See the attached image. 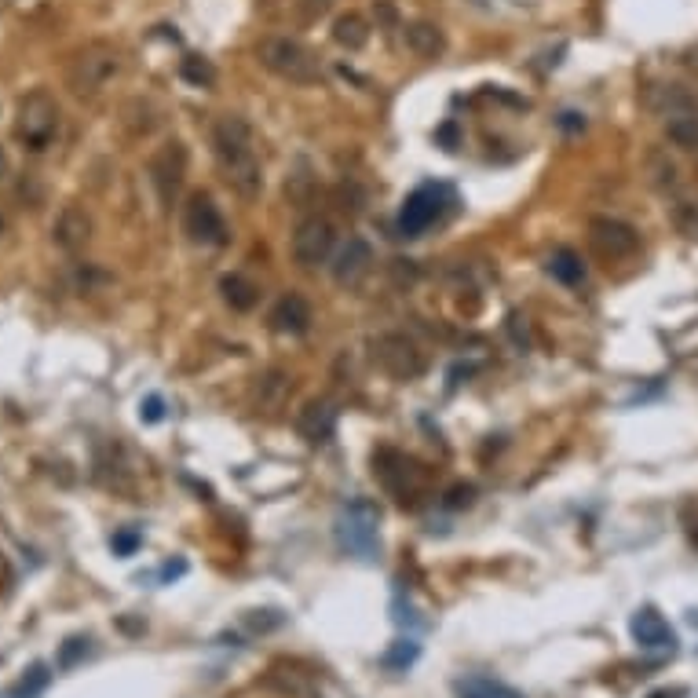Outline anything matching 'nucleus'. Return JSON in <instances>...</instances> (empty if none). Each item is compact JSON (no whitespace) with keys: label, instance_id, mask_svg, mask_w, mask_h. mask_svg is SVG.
I'll return each instance as SVG.
<instances>
[{"label":"nucleus","instance_id":"f8f14e48","mask_svg":"<svg viewBox=\"0 0 698 698\" xmlns=\"http://www.w3.org/2000/svg\"><path fill=\"white\" fill-rule=\"evenodd\" d=\"M589 242L607 260H629L640 249V234L629 223L614 220V216H593L589 220Z\"/></svg>","mask_w":698,"mask_h":698},{"label":"nucleus","instance_id":"ddd939ff","mask_svg":"<svg viewBox=\"0 0 698 698\" xmlns=\"http://www.w3.org/2000/svg\"><path fill=\"white\" fill-rule=\"evenodd\" d=\"M92 216H88L81 205H66L52 223V242L63 249V253H81L88 242H92Z\"/></svg>","mask_w":698,"mask_h":698},{"label":"nucleus","instance_id":"473e14b6","mask_svg":"<svg viewBox=\"0 0 698 698\" xmlns=\"http://www.w3.org/2000/svg\"><path fill=\"white\" fill-rule=\"evenodd\" d=\"M439 139L446 143V150H454V143H457V128L454 125H443L439 128Z\"/></svg>","mask_w":698,"mask_h":698},{"label":"nucleus","instance_id":"a211bd4d","mask_svg":"<svg viewBox=\"0 0 698 698\" xmlns=\"http://www.w3.org/2000/svg\"><path fill=\"white\" fill-rule=\"evenodd\" d=\"M406 48H410L417 59H435V55H443L446 37L435 22H424V19L410 22V26H406Z\"/></svg>","mask_w":698,"mask_h":698},{"label":"nucleus","instance_id":"7c9ffc66","mask_svg":"<svg viewBox=\"0 0 698 698\" xmlns=\"http://www.w3.org/2000/svg\"><path fill=\"white\" fill-rule=\"evenodd\" d=\"M139 413H143V421H161V413H165V406H161L158 395H150V399L143 402V410H139Z\"/></svg>","mask_w":698,"mask_h":698},{"label":"nucleus","instance_id":"f3484780","mask_svg":"<svg viewBox=\"0 0 698 698\" xmlns=\"http://www.w3.org/2000/svg\"><path fill=\"white\" fill-rule=\"evenodd\" d=\"M271 329L286 333V337H304L307 329H311V304L300 293L278 297V304L271 307Z\"/></svg>","mask_w":698,"mask_h":698},{"label":"nucleus","instance_id":"c9c22d12","mask_svg":"<svg viewBox=\"0 0 698 698\" xmlns=\"http://www.w3.org/2000/svg\"><path fill=\"white\" fill-rule=\"evenodd\" d=\"M688 66H691V70H698V48H691V52H688Z\"/></svg>","mask_w":698,"mask_h":698},{"label":"nucleus","instance_id":"e433bc0d","mask_svg":"<svg viewBox=\"0 0 698 698\" xmlns=\"http://www.w3.org/2000/svg\"><path fill=\"white\" fill-rule=\"evenodd\" d=\"M4 231H8V220H4V212H0V238H4Z\"/></svg>","mask_w":698,"mask_h":698},{"label":"nucleus","instance_id":"4be33fe9","mask_svg":"<svg viewBox=\"0 0 698 698\" xmlns=\"http://www.w3.org/2000/svg\"><path fill=\"white\" fill-rule=\"evenodd\" d=\"M220 293H223V300L234 307V311H253L256 300H260V289H256L245 275H223L220 278Z\"/></svg>","mask_w":698,"mask_h":698},{"label":"nucleus","instance_id":"bb28decb","mask_svg":"<svg viewBox=\"0 0 698 698\" xmlns=\"http://www.w3.org/2000/svg\"><path fill=\"white\" fill-rule=\"evenodd\" d=\"M417 655H421V647L413 644V640H399V644L384 655V666H388V669H406V666H413V662H417Z\"/></svg>","mask_w":698,"mask_h":698},{"label":"nucleus","instance_id":"2eb2a0df","mask_svg":"<svg viewBox=\"0 0 698 698\" xmlns=\"http://www.w3.org/2000/svg\"><path fill=\"white\" fill-rule=\"evenodd\" d=\"M373 267V249L370 242H362V238H348V245H340V253L333 256V278H337V286H359L362 278L370 275Z\"/></svg>","mask_w":698,"mask_h":698},{"label":"nucleus","instance_id":"423d86ee","mask_svg":"<svg viewBox=\"0 0 698 698\" xmlns=\"http://www.w3.org/2000/svg\"><path fill=\"white\" fill-rule=\"evenodd\" d=\"M370 359L373 366L392 377V381H417L428 362H424V351L417 348V340L406 337V333H377L370 340Z\"/></svg>","mask_w":698,"mask_h":698},{"label":"nucleus","instance_id":"412c9836","mask_svg":"<svg viewBox=\"0 0 698 698\" xmlns=\"http://www.w3.org/2000/svg\"><path fill=\"white\" fill-rule=\"evenodd\" d=\"M666 136L673 147L680 150H698V106L695 110H680V114L666 117Z\"/></svg>","mask_w":698,"mask_h":698},{"label":"nucleus","instance_id":"1a4fd4ad","mask_svg":"<svg viewBox=\"0 0 698 698\" xmlns=\"http://www.w3.org/2000/svg\"><path fill=\"white\" fill-rule=\"evenodd\" d=\"M446 201H450V191H446V187H435V183L417 187L410 198L402 201V209H399V234L402 238H421V234L443 216Z\"/></svg>","mask_w":698,"mask_h":698},{"label":"nucleus","instance_id":"72a5a7b5","mask_svg":"<svg viewBox=\"0 0 698 698\" xmlns=\"http://www.w3.org/2000/svg\"><path fill=\"white\" fill-rule=\"evenodd\" d=\"M329 4H333V0H304V8L311 11V15H322V11H326Z\"/></svg>","mask_w":698,"mask_h":698},{"label":"nucleus","instance_id":"7ed1b4c3","mask_svg":"<svg viewBox=\"0 0 698 698\" xmlns=\"http://www.w3.org/2000/svg\"><path fill=\"white\" fill-rule=\"evenodd\" d=\"M117 70H121V52H117L114 44H103V41L85 44V48L70 59L66 85H70V92H74L77 99H92L114 81Z\"/></svg>","mask_w":698,"mask_h":698},{"label":"nucleus","instance_id":"6ab92c4d","mask_svg":"<svg viewBox=\"0 0 698 698\" xmlns=\"http://www.w3.org/2000/svg\"><path fill=\"white\" fill-rule=\"evenodd\" d=\"M333 41L340 48H348V52H359L370 44V22L362 19L359 11H344L337 22H333Z\"/></svg>","mask_w":698,"mask_h":698},{"label":"nucleus","instance_id":"c756f323","mask_svg":"<svg viewBox=\"0 0 698 698\" xmlns=\"http://www.w3.org/2000/svg\"><path fill=\"white\" fill-rule=\"evenodd\" d=\"M136 545H139V534H117V538H114L117 556H132V552H136Z\"/></svg>","mask_w":698,"mask_h":698},{"label":"nucleus","instance_id":"0eeeda50","mask_svg":"<svg viewBox=\"0 0 698 698\" xmlns=\"http://www.w3.org/2000/svg\"><path fill=\"white\" fill-rule=\"evenodd\" d=\"M373 465H377V476L384 479V487L392 490L402 505H413L428 490V472L399 450H381L373 457Z\"/></svg>","mask_w":698,"mask_h":698},{"label":"nucleus","instance_id":"aec40b11","mask_svg":"<svg viewBox=\"0 0 698 698\" xmlns=\"http://www.w3.org/2000/svg\"><path fill=\"white\" fill-rule=\"evenodd\" d=\"M549 275L560 282V286H582L585 275H589V267H585V260L574 249H556V253L549 256Z\"/></svg>","mask_w":698,"mask_h":698},{"label":"nucleus","instance_id":"9b49d317","mask_svg":"<svg viewBox=\"0 0 698 698\" xmlns=\"http://www.w3.org/2000/svg\"><path fill=\"white\" fill-rule=\"evenodd\" d=\"M183 231H187L191 242L212 245V249H216V245H227V238H231L220 205H216L212 194H205V191L191 194V201H187V209H183Z\"/></svg>","mask_w":698,"mask_h":698},{"label":"nucleus","instance_id":"393cba45","mask_svg":"<svg viewBox=\"0 0 698 698\" xmlns=\"http://www.w3.org/2000/svg\"><path fill=\"white\" fill-rule=\"evenodd\" d=\"M461 698H523L519 691H512L508 684H498V680L487 677H472L461 684Z\"/></svg>","mask_w":698,"mask_h":698},{"label":"nucleus","instance_id":"dca6fc26","mask_svg":"<svg viewBox=\"0 0 698 698\" xmlns=\"http://www.w3.org/2000/svg\"><path fill=\"white\" fill-rule=\"evenodd\" d=\"M629 633H633V640L644 651H666V647L673 651V644H677V633L669 629V622L655 607H640L633 614V622H629Z\"/></svg>","mask_w":698,"mask_h":698},{"label":"nucleus","instance_id":"9d476101","mask_svg":"<svg viewBox=\"0 0 698 698\" xmlns=\"http://www.w3.org/2000/svg\"><path fill=\"white\" fill-rule=\"evenodd\" d=\"M147 172H150V183H154L161 205H172L176 194H180L183 180H187V147H183L180 139L161 143V147L150 154Z\"/></svg>","mask_w":698,"mask_h":698},{"label":"nucleus","instance_id":"2f4dec72","mask_svg":"<svg viewBox=\"0 0 698 698\" xmlns=\"http://www.w3.org/2000/svg\"><path fill=\"white\" fill-rule=\"evenodd\" d=\"M468 501H472V487H454V490H450V501H446V505L461 508V505H468Z\"/></svg>","mask_w":698,"mask_h":698},{"label":"nucleus","instance_id":"a878e982","mask_svg":"<svg viewBox=\"0 0 698 698\" xmlns=\"http://www.w3.org/2000/svg\"><path fill=\"white\" fill-rule=\"evenodd\" d=\"M48 680H52V673L44 666H33L26 677H22V684L15 691H11V698H37L44 688H48Z\"/></svg>","mask_w":698,"mask_h":698},{"label":"nucleus","instance_id":"39448f33","mask_svg":"<svg viewBox=\"0 0 698 698\" xmlns=\"http://www.w3.org/2000/svg\"><path fill=\"white\" fill-rule=\"evenodd\" d=\"M337 541L340 549L351 552L355 560L373 563L381 556V538H377V508L370 501H351L337 516Z\"/></svg>","mask_w":698,"mask_h":698},{"label":"nucleus","instance_id":"f704fd0d","mask_svg":"<svg viewBox=\"0 0 698 698\" xmlns=\"http://www.w3.org/2000/svg\"><path fill=\"white\" fill-rule=\"evenodd\" d=\"M8 172H11V161H8V150L0 147V183L8 180Z\"/></svg>","mask_w":698,"mask_h":698},{"label":"nucleus","instance_id":"6e6552de","mask_svg":"<svg viewBox=\"0 0 698 698\" xmlns=\"http://www.w3.org/2000/svg\"><path fill=\"white\" fill-rule=\"evenodd\" d=\"M289 249H293L297 267L315 271V267L329 264V256L337 249V227H333L326 216H307L304 223H297Z\"/></svg>","mask_w":698,"mask_h":698},{"label":"nucleus","instance_id":"c85d7f7f","mask_svg":"<svg viewBox=\"0 0 698 698\" xmlns=\"http://www.w3.org/2000/svg\"><path fill=\"white\" fill-rule=\"evenodd\" d=\"M88 644H92L88 636H74V640H66V647H63V655H59V662H63V666H74L77 655H88Z\"/></svg>","mask_w":698,"mask_h":698},{"label":"nucleus","instance_id":"cd10ccee","mask_svg":"<svg viewBox=\"0 0 698 698\" xmlns=\"http://www.w3.org/2000/svg\"><path fill=\"white\" fill-rule=\"evenodd\" d=\"M673 223H677L684 234H698V205L688 198L673 201Z\"/></svg>","mask_w":698,"mask_h":698},{"label":"nucleus","instance_id":"20e7f679","mask_svg":"<svg viewBox=\"0 0 698 698\" xmlns=\"http://www.w3.org/2000/svg\"><path fill=\"white\" fill-rule=\"evenodd\" d=\"M15 136L26 150L41 154L55 143L59 136V103H55L48 92H30L22 96L19 106H15Z\"/></svg>","mask_w":698,"mask_h":698},{"label":"nucleus","instance_id":"f257e3e1","mask_svg":"<svg viewBox=\"0 0 698 698\" xmlns=\"http://www.w3.org/2000/svg\"><path fill=\"white\" fill-rule=\"evenodd\" d=\"M212 154H216V165L223 172V183L238 198H260V191H264V165H260V154H256L253 125L242 114H223L212 125Z\"/></svg>","mask_w":698,"mask_h":698},{"label":"nucleus","instance_id":"f03ea898","mask_svg":"<svg viewBox=\"0 0 698 698\" xmlns=\"http://www.w3.org/2000/svg\"><path fill=\"white\" fill-rule=\"evenodd\" d=\"M256 59L275 77L289 81V85H318V77H322L315 52L304 41H297V37H286V33L264 37L256 44Z\"/></svg>","mask_w":698,"mask_h":698},{"label":"nucleus","instance_id":"b1692460","mask_svg":"<svg viewBox=\"0 0 698 698\" xmlns=\"http://www.w3.org/2000/svg\"><path fill=\"white\" fill-rule=\"evenodd\" d=\"M180 77L191 88H212L216 85V66L205 55H187V59H180Z\"/></svg>","mask_w":698,"mask_h":698},{"label":"nucleus","instance_id":"4468645a","mask_svg":"<svg viewBox=\"0 0 698 698\" xmlns=\"http://www.w3.org/2000/svg\"><path fill=\"white\" fill-rule=\"evenodd\" d=\"M297 432H300V439H307L311 446L329 443L333 432H337V410H333V402L307 399L297 413Z\"/></svg>","mask_w":698,"mask_h":698},{"label":"nucleus","instance_id":"5701e85b","mask_svg":"<svg viewBox=\"0 0 698 698\" xmlns=\"http://www.w3.org/2000/svg\"><path fill=\"white\" fill-rule=\"evenodd\" d=\"M647 172H651V183H655L658 191L669 194V191H680V169L669 161V154L655 150L651 158H647Z\"/></svg>","mask_w":698,"mask_h":698}]
</instances>
